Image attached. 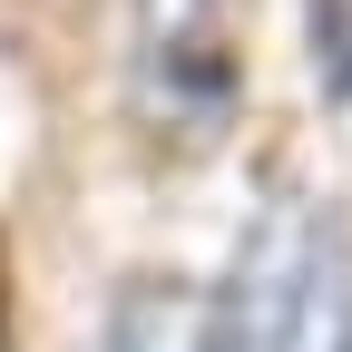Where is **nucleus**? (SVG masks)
Instances as JSON below:
<instances>
[{"label": "nucleus", "instance_id": "nucleus-1", "mask_svg": "<svg viewBox=\"0 0 352 352\" xmlns=\"http://www.w3.org/2000/svg\"><path fill=\"white\" fill-rule=\"evenodd\" d=\"M215 314H226L235 352H352V274H342L333 215L314 196H274L245 226V254Z\"/></svg>", "mask_w": 352, "mask_h": 352}, {"label": "nucleus", "instance_id": "nucleus-2", "mask_svg": "<svg viewBox=\"0 0 352 352\" xmlns=\"http://www.w3.org/2000/svg\"><path fill=\"white\" fill-rule=\"evenodd\" d=\"M127 10V78L166 138H215L235 108L226 0H118Z\"/></svg>", "mask_w": 352, "mask_h": 352}, {"label": "nucleus", "instance_id": "nucleus-3", "mask_svg": "<svg viewBox=\"0 0 352 352\" xmlns=\"http://www.w3.org/2000/svg\"><path fill=\"white\" fill-rule=\"evenodd\" d=\"M98 352H235V342H226V314H215L206 284H186V274H138V284H118Z\"/></svg>", "mask_w": 352, "mask_h": 352}, {"label": "nucleus", "instance_id": "nucleus-4", "mask_svg": "<svg viewBox=\"0 0 352 352\" xmlns=\"http://www.w3.org/2000/svg\"><path fill=\"white\" fill-rule=\"evenodd\" d=\"M314 50L333 69V98H352V0H314Z\"/></svg>", "mask_w": 352, "mask_h": 352}]
</instances>
